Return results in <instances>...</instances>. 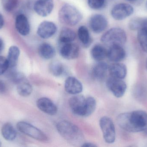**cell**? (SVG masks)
Here are the masks:
<instances>
[{"instance_id": "10", "label": "cell", "mask_w": 147, "mask_h": 147, "mask_svg": "<svg viewBox=\"0 0 147 147\" xmlns=\"http://www.w3.org/2000/svg\"><path fill=\"white\" fill-rule=\"evenodd\" d=\"M89 25L93 33H100L107 28L108 21L103 15L97 14L91 17Z\"/></svg>"}, {"instance_id": "38", "label": "cell", "mask_w": 147, "mask_h": 147, "mask_svg": "<svg viewBox=\"0 0 147 147\" xmlns=\"http://www.w3.org/2000/svg\"><path fill=\"white\" fill-rule=\"evenodd\" d=\"M146 68L147 69V60L146 61Z\"/></svg>"}, {"instance_id": "33", "label": "cell", "mask_w": 147, "mask_h": 147, "mask_svg": "<svg viewBox=\"0 0 147 147\" xmlns=\"http://www.w3.org/2000/svg\"><path fill=\"white\" fill-rule=\"evenodd\" d=\"M8 68H9V65L7 58L0 56V75L6 72Z\"/></svg>"}, {"instance_id": "19", "label": "cell", "mask_w": 147, "mask_h": 147, "mask_svg": "<svg viewBox=\"0 0 147 147\" xmlns=\"http://www.w3.org/2000/svg\"><path fill=\"white\" fill-rule=\"evenodd\" d=\"M16 84L17 92L21 96H29L32 92V87L26 77L20 80Z\"/></svg>"}, {"instance_id": "22", "label": "cell", "mask_w": 147, "mask_h": 147, "mask_svg": "<svg viewBox=\"0 0 147 147\" xmlns=\"http://www.w3.org/2000/svg\"><path fill=\"white\" fill-rule=\"evenodd\" d=\"M108 54V50L101 45H96L91 50V55L94 60L97 61H102Z\"/></svg>"}, {"instance_id": "13", "label": "cell", "mask_w": 147, "mask_h": 147, "mask_svg": "<svg viewBox=\"0 0 147 147\" xmlns=\"http://www.w3.org/2000/svg\"><path fill=\"white\" fill-rule=\"evenodd\" d=\"M36 104L39 109L47 114L53 116L57 113V105L52 100L47 98H40L37 101Z\"/></svg>"}, {"instance_id": "2", "label": "cell", "mask_w": 147, "mask_h": 147, "mask_svg": "<svg viewBox=\"0 0 147 147\" xmlns=\"http://www.w3.org/2000/svg\"><path fill=\"white\" fill-rule=\"evenodd\" d=\"M57 129L59 134L70 144L76 146L83 144V133L78 126L72 123L61 121L57 124Z\"/></svg>"}, {"instance_id": "14", "label": "cell", "mask_w": 147, "mask_h": 147, "mask_svg": "<svg viewBox=\"0 0 147 147\" xmlns=\"http://www.w3.org/2000/svg\"><path fill=\"white\" fill-rule=\"evenodd\" d=\"M60 54L64 58L67 60H73L78 57L79 47L74 43H65L60 49Z\"/></svg>"}, {"instance_id": "40", "label": "cell", "mask_w": 147, "mask_h": 147, "mask_svg": "<svg viewBox=\"0 0 147 147\" xmlns=\"http://www.w3.org/2000/svg\"><path fill=\"white\" fill-rule=\"evenodd\" d=\"M128 1H135V0H128Z\"/></svg>"}, {"instance_id": "37", "label": "cell", "mask_w": 147, "mask_h": 147, "mask_svg": "<svg viewBox=\"0 0 147 147\" xmlns=\"http://www.w3.org/2000/svg\"><path fill=\"white\" fill-rule=\"evenodd\" d=\"M4 44L3 41L2 39L0 37V53L3 50L4 48Z\"/></svg>"}, {"instance_id": "28", "label": "cell", "mask_w": 147, "mask_h": 147, "mask_svg": "<svg viewBox=\"0 0 147 147\" xmlns=\"http://www.w3.org/2000/svg\"><path fill=\"white\" fill-rule=\"evenodd\" d=\"M49 69L51 74L55 77L61 76L64 71L63 64L59 61H53L51 63Z\"/></svg>"}, {"instance_id": "26", "label": "cell", "mask_w": 147, "mask_h": 147, "mask_svg": "<svg viewBox=\"0 0 147 147\" xmlns=\"http://www.w3.org/2000/svg\"><path fill=\"white\" fill-rule=\"evenodd\" d=\"M1 134L3 137L6 140L12 141L16 137V132L12 124L6 123L3 126L1 129Z\"/></svg>"}, {"instance_id": "6", "label": "cell", "mask_w": 147, "mask_h": 147, "mask_svg": "<svg viewBox=\"0 0 147 147\" xmlns=\"http://www.w3.org/2000/svg\"><path fill=\"white\" fill-rule=\"evenodd\" d=\"M99 125L106 143L112 144L115 141V128L114 122L110 117H103L99 121Z\"/></svg>"}, {"instance_id": "21", "label": "cell", "mask_w": 147, "mask_h": 147, "mask_svg": "<svg viewBox=\"0 0 147 147\" xmlns=\"http://www.w3.org/2000/svg\"><path fill=\"white\" fill-rule=\"evenodd\" d=\"M38 52L40 56L46 60L52 58L56 54L54 47L47 43H42L39 47Z\"/></svg>"}, {"instance_id": "8", "label": "cell", "mask_w": 147, "mask_h": 147, "mask_svg": "<svg viewBox=\"0 0 147 147\" xmlns=\"http://www.w3.org/2000/svg\"><path fill=\"white\" fill-rule=\"evenodd\" d=\"M134 12L133 7L126 3H120L115 5L111 9L112 17L117 20H122L131 16Z\"/></svg>"}, {"instance_id": "27", "label": "cell", "mask_w": 147, "mask_h": 147, "mask_svg": "<svg viewBox=\"0 0 147 147\" xmlns=\"http://www.w3.org/2000/svg\"><path fill=\"white\" fill-rule=\"evenodd\" d=\"M129 28L132 30H139L147 28V18L135 17L130 20L129 24Z\"/></svg>"}, {"instance_id": "29", "label": "cell", "mask_w": 147, "mask_h": 147, "mask_svg": "<svg viewBox=\"0 0 147 147\" xmlns=\"http://www.w3.org/2000/svg\"><path fill=\"white\" fill-rule=\"evenodd\" d=\"M96 107V102L92 97L86 98L85 108L84 117H87L91 115L95 111Z\"/></svg>"}, {"instance_id": "25", "label": "cell", "mask_w": 147, "mask_h": 147, "mask_svg": "<svg viewBox=\"0 0 147 147\" xmlns=\"http://www.w3.org/2000/svg\"><path fill=\"white\" fill-rule=\"evenodd\" d=\"M76 38V34L73 30L68 28H64L59 34V40L63 44L70 43Z\"/></svg>"}, {"instance_id": "4", "label": "cell", "mask_w": 147, "mask_h": 147, "mask_svg": "<svg viewBox=\"0 0 147 147\" xmlns=\"http://www.w3.org/2000/svg\"><path fill=\"white\" fill-rule=\"evenodd\" d=\"M127 35L123 29L113 28L106 32L101 37V41L107 45L122 46L127 41Z\"/></svg>"}, {"instance_id": "20", "label": "cell", "mask_w": 147, "mask_h": 147, "mask_svg": "<svg viewBox=\"0 0 147 147\" xmlns=\"http://www.w3.org/2000/svg\"><path fill=\"white\" fill-rule=\"evenodd\" d=\"M108 65L105 62L100 61L93 67L92 75L95 79L102 80L104 79L108 70Z\"/></svg>"}, {"instance_id": "36", "label": "cell", "mask_w": 147, "mask_h": 147, "mask_svg": "<svg viewBox=\"0 0 147 147\" xmlns=\"http://www.w3.org/2000/svg\"><path fill=\"white\" fill-rule=\"evenodd\" d=\"M82 147H96L97 146L93 143H90V142H86V143H84L82 144Z\"/></svg>"}, {"instance_id": "16", "label": "cell", "mask_w": 147, "mask_h": 147, "mask_svg": "<svg viewBox=\"0 0 147 147\" xmlns=\"http://www.w3.org/2000/svg\"><path fill=\"white\" fill-rule=\"evenodd\" d=\"M15 26L18 33L22 36H26L29 34L30 26L27 17L23 14H20L16 18Z\"/></svg>"}, {"instance_id": "41", "label": "cell", "mask_w": 147, "mask_h": 147, "mask_svg": "<svg viewBox=\"0 0 147 147\" xmlns=\"http://www.w3.org/2000/svg\"><path fill=\"white\" fill-rule=\"evenodd\" d=\"M1 146V142H0V146Z\"/></svg>"}, {"instance_id": "30", "label": "cell", "mask_w": 147, "mask_h": 147, "mask_svg": "<svg viewBox=\"0 0 147 147\" xmlns=\"http://www.w3.org/2000/svg\"><path fill=\"white\" fill-rule=\"evenodd\" d=\"M137 38L142 50L147 53V28L139 30Z\"/></svg>"}, {"instance_id": "34", "label": "cell", "mask_w": 147, "mask_h": 147, "mask_svg": "<svg viewBox=\"0 0 147 147\" xmlns=\"http://www.w3.org/2000/svg\"><path fill=\"white\" fill-rule=\"evenodd\" d=\"M6 90V86L3 81L0 80V93L3 94L5 92Z\"/></svg>"}, {"instance_id": "12", "label": "cell", "mask_w": 147, "mask_h": 147, "mask_svg": "<svg viewBox=\"0 0 147 147\" xmlns=\"http://www.w3.org/2000/svg\"><path fill=\"white\" fill-rule=\"evenodd\" d=\"M57 31V26L53 22L45 21L40 24L37 30V34L40 38L47 39L53 36Z\"/></svg>"}, {"instance_id": "35", "label": "cell", "mask_w": 147, "mask_h": 147, "mask_svg": "<svg viewBox=\"0 0 147 147\" xmlns=\"http://www.w3.org/2000/svg\"><path fill=\"white\" fill-rule=\"evenodd\" d=\"M4 18L2 15L0 13V29L2 28L4 26Z\"/></svg>"}, {"instance_id": "39", "label": "cell", "mask_w": 147, "mask_h": 147, "mask_svg": "<svg viewBox=\"0 0 147 147\" xmlns=\"http://www.w3.org/2000/svg\"><path fill=\"white\" fill-rule=\"evenodd\" d=\"M146 8L147 9V1L146 2Z\"/></svg>"}, {"instance_id": "32", "label": "cell", "mask_w": 147, "mask_h": 147, "mask_svg": "<svg viewBox=\"0 0 147 147\" xmlns=\"http://www.w3.org/2000/svg\"><path fill=\"white\" fill-rule=\"evenodd\" d=\"M87 1L89 7L92 9H100L105 4V0H87Z\"/></svg>"}, {"instance_id": "9", "label": "cell", "mask_w": 147, "mask_h": 147, "mask_svg": "<svg viewBox=\"0 0 147 147\" xmlns=\"http://www.w3.org/2000/svg\"><path fill=\"white\" fill-rule=\"evenodd\" d=\"M86 98L82 95H75L69 100V105L74 114L84 117Z\"/></svg>"}, {"instance_id": "31", "label": "cell", "mask_w": 147, "mask_h": 147, "mask_svg": "<svg viewBox=\"0 0 147 147\" xmlns=\"http://www.w3.org/2000/svg\"><path fill=\"white\" fill-rule=\"evenodd\" d=\"M18 3L19 0H3V8L7 12H11L17 7Z\"/></svg>"}, {"instance_id": "15", "label": "cell", "mask_w": 147, "mask_h": 147, "mask_svg": "<svg viewBox=\"0 0 147 147\" xmlns=\"http://www.w3.org/2000/svg\"><path fill=\"white\" fill-rule=\"evenodd\" d=\"M65 91L71 95H78L82 92L83 87L81 82L73 77H68L65 83Z\"/></svg>"}, {"instance_id": "23", "label": "cell", "mask_w": 147, "mask_h": 147, "mask_svg": "<svg viewBox=\"0 0 147 147\" xmlns=\"http://www.w3.org/2000/svg\"><path fill=\"white\" fill-rule=\"evenodd\" d=\"M20 55V50L16 46H12L9 49L7 59L9 68H13L17 65Z\"/></svg>"}, {"instance_id": "18", "label": "cell", "mask_w": 147, "mask_h": 147, "mask_svg": "<svg viewBox=\"0 0 147 147\" xmlns=\"http://www.w3.org/2000/svg\"><path fill=\"white\" fill-rule=\"evenodd\" d=\"M111 77L123 79L127 74V68L126 65L122 63L115 62L111 64L108 68Z\"/></svg>"}, {"instance_id": "7", "label": "cell", "mask_w": 147, "mask_h": 147, "mask_svg": "<svg viewBox=\"0 0 147 147\" xmlns=\"http://www.w3.org/2000/svg\"><path fill=\"white\" fill-rule=\"evenodd\" d=\"M106 85L114 96L118 98L124 95L127 89V84L122 79L111 77L107 79Z\"/></svg>"}, {"instance_id": "24", "label": "cell", "mask_w": 147, "mask_h": 147, "mask_svg": "<svg viewBox=\"0 0 147 147\" xmlns=\"http://www.w3.org/2000/svg\"><path fill=\"white\" fill-rule=\"evenodd\" d=\"M78 35L79 39L85 47H88L91 44L92 39L88 29L85 26H81L78 28Z\"/></svg>"}, {"instance_id": "11", "label": "cell", "mask_w": 147, "mask_h": 147, "mask_svg": "<svg viewBox=\"0 0 147 147\" xmlns=\"http://www.w3.org/2000/svg\"><path fill=\"white\" fill-rule=\"evenodd\" d=\"M53 7V0H37L34 5V9L38 15L45 17L51 13Z\"/></svg>"}, {"instance_id": "5", "label": "cell", "mask_w": 147, "mask_h": 147, "mask_svg": "<svg viewBox=\"0 0 147 147\" xmlns=\"http://www.w3.org/2000/svg\"><path fill=\"white\" fill-rule=\"evenodd\" d=\"M17 129L24 134L40 141H47L48 137L42 131L32 124L21 121L16 125Z\"/></svg>"}, {"instance_id": "17", "label": "cell", "mask_w": 147, "mask_h": 147, "mask_svg": "<svg viewBox=\"0 0 147 147\" xmlns=\"http://www.w3.org/2000/svg\"><path fill=\"white\" fill-rule=\"evenodd\" d=\"M126 53L122 46L119 45H114L110 47L108 50L107 57L109 60L114 62H119L125 58Z\"/></svg>"}, {"instance_id": "3", "label": "cell", "mask_w": 147, "mask_h": 147, "mask_svg": "<svg viewBox=\"0 0 147 147\" xmlns=\"http://www.w3.org/2000/svg\"><path fill=\"white\" fill-rule=\"evenodd\" d=\"M59 18L63 24L74 26L80 22L82 16L79 10L75 7L70 4H65L59 10Z\"/></svg>"}, {"instance_id": "1", "label": "cell", "mask_w": 147, "mask_h": 147, "mask_svg": "<svg viewBox=\"0 0 147 147\" xmlns=\"http://www.w3.org/2000/svg\"><path fill=\"white\" fill-rule=\"evenodd\" d=\"M117 121L121 128L128 132L147 134V113L143 110L122 113L117 116Z\"/></svg>"}]
</instances>
